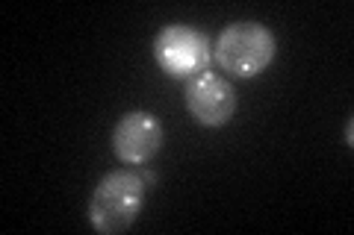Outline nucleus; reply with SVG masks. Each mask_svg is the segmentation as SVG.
<instances>
[{
  "instance_id": "obj_1",
  "label": "nucleus",
  "mask_w": 354,
  "mask_h": 235,
  "mask_svg": "<svg viewBox=\"0 0 354 235\" xmlns=\"http://www.w3.org/2000/svg\"><path fill=\"white\" fill-rule=\"evenodd\" d=\"M145 197H148L145 176L130 171V167L113 171L95 185L92 200H88V221H92L97 232L106 235L124 232L142 215Z\"/></svg>"
},
{
  "instance_id": "obj_5",
  "label": "nucleus",
  "mask_w": 354,
  "mask_h": 235,
  "mask_svg": "<svg viewBox=\"0 0 354 235\" xmlns=\"http://www.w3.org/2000/svg\"><path fill=\"white\" fill-rule=\"evenodd\" d=\"M165 132L151 112H127L113 130V150L124 165H145L160 153Z\"/></svg>"
},
{
  "instance_id": "obj_3",
  "label": "nucleus",
  "mask_w": 354,
  "mask_h": 235,
  "mask_svg": "<svg viewBox=\"0 0 354 235\" xmlns=\"http://www.w3.org/2000/svg\"><path fill=\"white\" fill-rule=\"evenodd\" d=\"M153 62L169 76H189L209 71L213 62V48L201 30L189 24H165L153 36Z\"/></svg>"
},
{
  "instance_id": "obj_2",
  "label": "nucleus",
  "mask_w": 354,
  "mask_h": 235,
  "mask_svg": "<svg viewBox=\"0 0 354 235\" xmlns=\"http://www.w3.org/2000/svg\"><path fill=\"white\" fill-rule=\"evenodd\" d=\"M278 41H274L272 30L260 24V21H234L230 27L218 32L213 44V62L221 71L234 76H257L272 65Z\"/></svg>"
},
{
  "instance_id": "obj_4",
  "label": "nucleus",
  "mask_w": 354,
  "mask_h": 235,
  "mask_svg": "<svg viewBox=\"0 0 354 235\" xmlns=\"http://www.w3.org/2000/svg\"><path fill=\"white\" fill-rule=\"evenodd\" d=\"M183 100L201 127H225L236 112V92L221 74L201 71L186 80Z\"/></svg>"
}]
</instances>
